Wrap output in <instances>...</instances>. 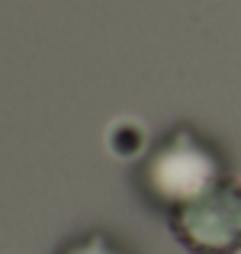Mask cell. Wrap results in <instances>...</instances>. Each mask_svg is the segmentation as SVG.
<instances>
[{
  "label": "cell",
  "instance_id": "cell-1",
  "mask_svg": "<svg viewBox=\"0 0 241 254\" xmlns=\"http://www.w3.org/2000/svg\"><path fill=\"white\" fill-rule=\"evenodd\" d=\"M225 177L222 158L193 129H174L164 135L138 168V187L145 199L164 212L203 196Z\"/></svg>",
  "mask_w": 241,
  "mask_h": 254
},
{
  "label": "cell",
  "instance_id": "cell-2",
  "mask_svg": "<svg viewBox=\"0 0 241 254\" xmlns=\"http://www.w3.org/2000/svg\"><path fill=\"white\" fill-rule=\"evenodd\" d=\"M167 216L177 242L193 254H235L241 248V184L229 174Z\"/></svg>",
  "mask_w": 241,
  "mask_h": 254
},
{
  "label": "cell",
  "instance_id": "cell-3",
  "mask_svg": "<svg viewBox=\"0 0 241 254\" xmlns=\"http://www.w3.org/2000/svg\"><path fill=\"white\" fill-rule=\"evenodd\" d=\"M58 254H125L119 248L113 238L100 235V232H93V235H84V238H74L71 245H64Z\"/></svg>",
  "mask_w": 241,
  "mask_h": 254
}]
</instances>
